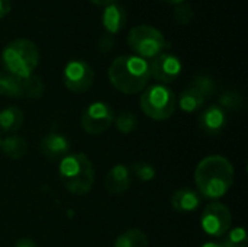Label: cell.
<instances>
[{"label":"cell","instance_id":"obj_1","mask_svg":"<svg viewBox=\"0 0 248 247\" xmlns=\"http://www.w3.org/2000/svg\"><path fill=\"white\" fill-rule=\"evenodd\" d=\"M195 183L202 198L212 202L224 198L234 185V167L224 156H208L195 170Z\"/></svg>","mask_w":248,"mask_h":247},{"label":"cell","instance_id":"obj_2","mask_svg":"<svg viewBox=\"0 0 248 247\" xmlns=\"http://www.w3.org/2000/svg\"><path fill=\"white\" fill-rule=\"evenodd\" d=\"M108 77L110 84L121 93H140L148 86L151 79L150 63L138 55L116 57L108 68Z\"/></svg>","mask_w":248,"mask_h":247},{"label":"cell","instance_id":"obj_3","mask_svg":"<svg viewBox=\"0 0 248 247\" xmlns=\"http://www.w3.org/2000/svg\"><path fill=\"white\" fill-rule=\"evenodd\" d=\"M58 175L64 188L73 195H86L94 185V167L83 153H68L62 157Z\"/></svg>","mask_w":248,"mask_h":247},{"label":"cell","instance_id":"obj_4","mask_svg":"<svg viewBox=\"0 0 248 247\" xmlns=\"http://www.w3.org/2000/svg\"><path fill=\"white\" fill-rule=\"evenodd\" d=\"M1 64L10 76L29 77L39 64V49L31 39H13L1 51Z\"/></svg>","mask_w":248,"mask_h":247},{"label":"cell","instance_id":"obj_5","mask_svg":"<svg viewBox=\"0 0 248 247\" xmlns=\"http://www.w3.org/2000/svg\"><path fill=\"white\" fill-rule=\"evenodd\" d=\"M140 106L144 115L150 119L166 121L174 114L177 106V98L170 87L157 83L142 90Z\"/></svg>","mask_w":248,"mask_h":247},{"label":"cell","instance_id":"obj_6","mask_svg":"<svg viewBox=\"0 0 248 247\" xmlns=\"http://www.w3.org/2000/svg\"><path fill=\"white\" fill-rule=\"evenodd\" d=\"M128 45L135 55L144 60H151L163 54L167 49L169 42L157 28L150 25H138L129 31Z\"/></svg>","mask_w":248,"mask_h":247},{"label":"cell","instance_id":"obj_7","mask_svg":"<svg viewBox=\"0 0 248 247\" xmlns=\"http://www.w3.org/2000/svg\"><path fill=\"white\" fill-rule=\"evenodd\" d=\"M231 211L222 202H211L205 207L201 217V227L209 237H224L231 230Z\"/></svg>","mask_w":248,"mask_h":247},{"label":"cell","instance_id":"obj_8","mask_svg":"<svg viewBox=\"0 0 248 247\" xmlns=\"http://www.w3.org/2000/svg\"><path fill=\"white\" fill-rule=\"evenodd\" d=\"M115 114L109 103L93 102L81 112V128L90 135H100L113 124Z\"/></svg>","mask_w":248,"mask_h":247},{"label":"cell","instance_id":"obj_9","mask_svg":"<svg viewBox=\"0 0 248 247\" xmlns=\"http://www.w3.org/2000/svg\"><path fill=\"white\" fill-rule=\"evenodd\" d=\"M64 86L74 93L87 92L94 82V71L89 63L83 60H71L62 70Z\"/></svg>","mask_w":248,"mask_h":247},{"label":"cell","instance_id":"obj_10","mask_svg":"<svg viewBox=\"0 0 248 247\" xmlns=\"http://www.w3.org/2000/svg\"><path fill=\"white\" fill-rule=\"evenodd\" d=\"M148 63H150L151 77H154L160 84H164V86L174 82L182 73L180 58L170 52H163L151 58V61Z\"/></svg>","mask_w":248,"mask_h":247},{"label":"cell","instance_id":"obj_11","mask_svg":"<svg viewBox=\"0 0 248 247\" xmlns=\"http://www.w3.org/2000/svg\"><path fill=\"white\" fill-rule=\"evenodd\" d=\"M44 82L39 76H29V77H15L9 74L6 95L7 98H17V99H38L44 93Z\"/></svg>","mask_w":248,"mask_h":247},{"label":"cell","instance_id":"obj_12","mask_svg":"<svg viewBox=\"0 0 248 247\" xmlns=\"http://www.w3.org/2000/svg\"><path fill=\"white\" fill-rule=\"evenodd\" d=\"M227 127V111L219 105L206 106L199 115V128L208 135H218Z\"/></svg>","mask_w":248,"mask_h":247},{"label":"cell","instance_id":"obj_13","mask_svg":"<svg viewBox=\"0 0 248 247\" xmlns=\"http://www.w3.org/2000/svg\"><path fill=\"white\" fill-rule=\"evenodd\" d=\"M70 148L68 138L60 132H49L39 143V150L48 160H61L70 153Z\"/></svg>","mask_w":248,"mask_h":247},{"label":"cell","instance_id":"obj_14","mask_svg":"<svg viewBox=\"0 0 248 247\" xmlns=\"http://www.w3.org/2000/svg\"><path fill=\"white\" fill-rule=\"evenodd\" d=\"M132 182L131 167L126 165H115L105 178V188L112 195L125 194Z\"/></svg>","mask_w":248,"mask_h":247},{"label":"cell","instance_id":"obj_15","mask_svg":"<svg viewBox=\"0 0 248 247\" xmlns=\"http://www.w3.org/2000/svg\"><path fill=\"white\" fill-rule=\"evenodd\" d=\"M170 204L174 211L182 213V214H189V213H195L201 208L202 197L199 195L198 191L183 186L173 192V195L170 198Z\"/></svg>","mask_w":248,"mask_h":247},{"label":"cell","instance_id":"obj_16","mask_svg":"<svg viewBox=\"0 0 248 247\" xmlns=\"http://www.w3.org/2000/svg\"><path fill=\"white\" fill-rule=\"evenodd\" d=\"M102 23H103L106 33L109 35L118 33L126 23V13L124 7L116 3L105 6L103 15H102Z\"/></svg>","mask_w":248,"mask_h":247},{"label":"cell","instance_id":"obj_17","mask_svg":"<svg viewBox=\"0 0 248 247\" xmlns=\"http://www.w3.org/2000/svg\"><path fill=\"white\" fill-rule=\"evenodd\" d=\"M22 124H23V112L17 106L10 105L0 111V131L1 132L7 135L17 134Z\"/></svg>","mask_w":248,"mask_h":247},{"label":"cell","instance_id":"obj_18","mask_svg":"<svg viewBox=\"0 0 248 247\" xmlns=\"http://www.w3.org/2000/svg\"><path fill=\"white\" fill-rule=\"evenodd\" d=\"M29 150V144L28 141L17 135V134H13V135H7L4 140H1V146H0V151L7 157V159H12V160H19L22 157L26 156Z\"/></svg>","mask_w":248,"mask_h":247},{"label":"cell","instance_id":"obj_19","mask_svg":"<svg viewBox=\"0 0 248 247\" xmlns=\"http://www.w3.org/2000/svg\"><path fill=\"white\" fill-rule=\"evenodd\" d=\"M205 103H206V99L203 98V95L199 93L192 86L186 87L179 96V106L183 112H187V114L201 111Z\"/></svg>","mask_w":248,"mask_h":247},{"label":"cell","instance_id":"obj_20","mask_svg":"<svg viewBox=\"0 0 248 247\" xmlns=\"http://www.w3.org/2000/svg\"><path fill=\"white\" fill-rule=\"evenodd\" d=\"M115 247H148V237L138 229H131L118 236Z\"/></svg>","mask_w":248,"mask_h":247},{"label":"cell","instance_id":"obj_21","mask_svg":"<svg viewBox=\"0 0 248 247\" xmlns=\"http://www.w3.org/2000/svg\"><path fill=\"white\" fill-rule=\"evenodd\" d=\"M192 87H195L199 93H202L203 95V98L208 100L214 93H215V90H217V84H215V80L211 77V76H208V74H203V73H201V74H196L195 77H193V80H192V84H190Z\"/></svg>","mask_w":248,"mask_h":247},{"label":"cell","instance_id":"obj_22","mask_svg":"<svg viewBox=\"0 0 248 247\" xmlns=\"http://www.w3.org/2000/svg\"><path fill=\"white\" fill-rule=\"evenodd\" d=\"M113 122L116 125V130L122 134H131L138 128V118L129 111L121 112L118 116H115Z\"/></svg>","mask_w":248,"mask_h":247},{"label":"cell","instance_id":"obj_23","mask_svg":"<svg viewBox=\"0 0 248 247\" xmlns=\"http://www.w3.org/2000/svg\"><path fill=\"white\" fill-rule=\"evenodd\" d=\"M131 172L132 175L140 179L141 182H150V181H154L155 176H157V170L155 167L151 165V163H147V162H137L131 166Z\"/></svg>","mask_w":248,"mask_h":247},{"label":"cell","instance_id":"obj_24","mask_svg":"<svg viewBox=\"0 0 248 247\" xmlns=\"http://www.w3.org/2000/svg\"><path fill=\"white\" fill-rule=\"evenodd\" d=\"M224 247H247V233L243 227L228 230L221 243Z\"/></svg>","mask_w":248,"mask_h":247},{"label":"cell","instance_id":"obj_25","mask_svg":"<svg viewBox=\"0 0 248 247\" xmlns=\"http://www.w3.org/2000/svg\"><path fill=\"white\" fill-rule=\"evenodd\" d=\"M219 106L224 111H237L243 106V96L234 90H228L219 96Z\"/></svg>","mask_w":248,"mask_h":247},{"label":"cell","instance_id":"obj_26","mask_svg":"<svg viewBox=\"0 0 248 247\" xmlns=\"http://www.w3.org/2000/svg\"><path fill=\"white\" fill-rule=\"evenodd\" d=\"M193 9L190 4H186V3H180V4H176L174 7V12H173V17H174V22L179 23V25H189L192 20H193Z\"/></svg>","mask_w":248,"mask_h":247},{"label":"cell","instance_id":"obj_27","mask_svg":"<svg viewBox=\"0 0 248 247\" xmlns=\"http://www.w3.org/2000/svg\"><path fill=\"white\" fill-rule=\"evenodd\" d=\"M112 45H113V38H112V35L106 33V35L100 39V42H99V49H100L102 52H106V51H110Z\"/></svg>","mask_w":248,"mask_h":247},{"label":"cell","instance_id":"obj_28","mask_svg":"<svg viewBox=\"0 0 248 247\" xmlns=\"http://www.w3.org/2000/svg\"><path fill=\"white\" fill-rule=\"evenodd\" d=\"M10 7H12L10 0H0V19L10 12Z\"/></svg>","mask_w":248,"mask_h":247},{"label":"cell","instance_id":"obj_29","mask_svg":"<svg viewBox=\"0 0 248 247\" xmlns=\"http://www.w3.org/2000/svg\"><path fill=\"white\" fill-rule=\"evenodd\" d=\"M7 77H9V74H7V73L0 71V96H4V93H6V87H7Z\"/></svg>","mask_w":248,"mask_h":247},{"label":"cell","instance_id":"obj_30","mask_svg":"<svg viewBox=\"0 0 248 247\" xmlns=\"http://www.w3.org/2000/svg\"><path fill=\"white\" fill-rule=\"evenodd\" d=\"M15 247H38L32 239H20L15 243Z\"/></svg>","mask_w":248,"mask_h":247},{"label":"cell","instance_id":"obj_31","mask_svg":"<svg viewBox=\"0 0 248 247\" xmlns=\"http://www.w3.org/2000/svg\"><path fill=\"white\" fill-rule=\"evenodd\" d=\"M90 1L94 3V4H99V6H109V4L118 3L119 0H90Z\"/></svg>","mask_w":248,"mask_h":247},{"label":"cell","instance_id":"obj_32","mask_svg":"<svg viewBox=\"0 0 248 247\" xmlns=\"http://www.w3.org/2000/svg\"><path fill=\"white\" fill-rule=\"evenodd\" d=\"M201 247H224L221 243H217V242H206L203 243Z\"/></svg>","mask_w":248,"mask_h":247},{"label":"cell","instance_id":"obj_33","mask_svg":"<svg viewBox=\"0 0 248 247\" xmlns=\"http://www.w3.org/2000/svg\"><path fill=\"white\" fill-rule=\"evenodd\" d=\"M163 1L170 3V4H180V3H183L185 0H163Z\"/></svg>","mask_w":248,"mask_h":247},{"label":"cell","instance_id":"obj_34","mask_svg":"<svg viewBox=\"0 0 248 247\" xmlns=\"http://www.w3.org/2000/svg\"><path fill=\"white\" fill-rule=\"evenodd\" d=\"M0 146H1V135H0Z\"/></svg>","mask_w":248,"mask_h":247}]
</instances>
